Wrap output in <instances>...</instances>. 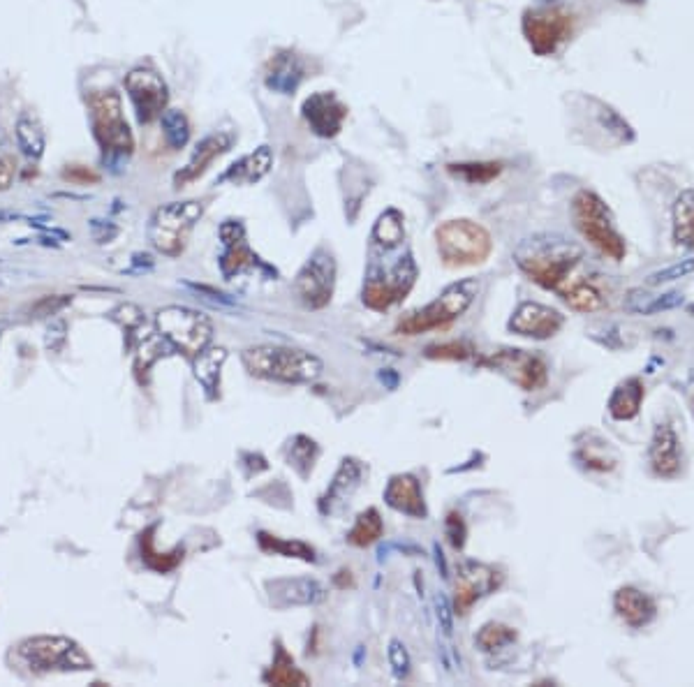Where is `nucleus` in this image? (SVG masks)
I'll return each mask as SVG.
<instances>
[{
  "mask_svg": "<svg viewBox=\"0 0 694 687\" xmlns=\"http://www.w3.org/2000/svg\"><path fill=\"white\" fill-rule=\"evenodd\" d=\"M516 639H519V632H516L514 627H509L505 623H496V620L486 623L475 637L477 646L482 648L484 653H496V650L500 648L512 646Z\"/></svg>",
  "mask_w": 694,
  "mask_h": 687,
  "instance_id": "nucleus-40",
  "label": "nucleus"
},
{
  "mask_svg": "<svg viewBox=\"0 0 694 687\" xmlns=\"http://www.w3.org/2000/svg\"><path fill=\"white\" fill-rule=\"evenodd\" d=\"M19 653L35 671H86L93 669L88 657L79 644L68 637H35L26 639L19 646Z\"/></svg>",
  "mask_w": 694,
  "mask_h": 687,
  "instance_id": "nucleus-10",
  "label": "nucleus"
},
{
  "mask_svg": "<svg viewBox=\"0 0 694 687\" xmlns=\"http://www.w3.org/2000/svg\"><path fill=\"white\" fill-rule=\"evenodd\" d=\"M264 683L278 687H306L310 685V676H306L297 667V662L287 653L283 641H276V655H273L271 667L264 671Z\"/></svg>",
  "mask_w": 694,
  "mask_h": 687,
  "instance_id": "nucleus-30",
  "label": "nucleus"
},
{
  "mask_svg": "<svg viewBox=\"0 0 694 687\" xmlns=\"http://www.w3.org/2000/svg\"><path fill=\"white\" fill-rule=\"evenodd\" d=\"M317 456H320V447L315 445V440L306 438V435H297V438L292 440L290 452H287V463H290L301 477H308Z\"/></svg>",
  "mask_w": 694,
  "mask_h": 687,
  "instance_id": "nucleus-41",
  "label": "nucleus"
},
{
  "mask_svg": "<svg viewBox=\"0 0 694 687\" xmlns=\"http://www.w3.org/2000/svg\"><path fill=\"white\" fill-rule=\"evenodd\" d=\"M123 84L125 91H128L132 107H135L137 121L142 125L160 121V116L167 109L169 102V88L165 79L151 68H135L125 75Z\"/></svg>",
  "mask_w": 694,
  "mask_h": 687,
  "instance_id": "nucleus-14",
  "label": "nucleus"
},
{
  "mask_svg": "<svg viewBox=\"0 0 694 687\" xmlns=\"http://www.w3.org/2000/svg\"><path fill=\"white\" fill-rule=\"evenodd\" d=\"M61 176L65 181L75 183V186H91V183L100 181V174L93 172V169L86 165H68L61 172Z\"/></svg>",
  "mask_w": 694,
  "mask_h": 687,
  "instance_id": "nucleus-51",
  "label": "nucleus"
},
{
  "mask_svg": "<svg viewBox=\"0 0 694 687\" xmlns=\"http://www.w3.org/2000/svg\"><path fill=\"white\" fill-rule=\"evenodd\" d=\"M671 236L681 248L694 250V190H683L671 206Z\"/></svg>",
  "mask_w": 694,
  "mask_h": 687,
  "instance_id": "nucleus-31",
  "label": "nucleus"
},
{
  "mask_svg": "<svg viewBox=\"0 0 694 687\" xmlns=\"http://www.w3.org/2000/svg\"><path fill=\"white\" fill-rule=\"evenodd\" d=\"M153 533H155V526L144 530L142 539H139V546H142V560L146 563V567H151L153 572H160V574L176 570L183 560V546H176L172 553H158L153 549Z\"/></svg>",
  "mask_w": 694,
  "mask_h": 687,
  "instance_id": "nucleus-38",
  "label": "nucleus"
},
{
  "mask_svg": "<svg viewBox=\"0 0 694 687\" xmlns=\"http://www.w3.org/2000/svg\"><path fill=\"white\" fill-rule=\"evenodd\" d=\"M560 299L577 313H597L604 310L609 304L607 294L602 292V287L595 283L593 278H570L567 283L558 290Z\"/></svg>",
  "mask_w": 694,
  "mask_h": 687,
  "instance_id": "nucleus-27",
  "label": "nucleus"
},
{
  "mask_svg": "<svg viewBox=\"0 0 694 687\" xmlns=\"http://www.w3.org/2000/svg\"><path fill=\"white\" fill-rule=\"evenodd\" d=\"M294 294L310 310H322L331 304L336 287V260L327 248H317L294 278Z\"/></svg>",
  "mask_w": 694,
  "mask_h": 687,
  "instance_id": "nucleus-11",
  "label": "nucleus"
},
{
  "mask_svg": "<svg viewBox=\"0 0 694 687\" xmlns=\"http://www.w3.org/2000/svg\"><path fill=\"white\" fill-rule=\"evenodd\" d=\"M417 283V264L408 253L398 257V262L387 273H371L368 283L364 285V304L366 308L385 313L391 306L401 304L408 297L412 287Z\"/></svg>",
  "mask_w": 694,
  "mask_h": 687,
  "instance_id": "nucleus-12",
  "label": "nucleus"
},
{
  "mask_svg": "<svg viewBox=\"0 0 694 687\" xmlns=\"http://www.w3.org/2000/svg\"><path fill=\"white\" fill-rule=\"evenodd\" d=\"M361 475H364V468L357 458H343L341 468H338L334 482L329 484L327 493H324L320 500V512L322 514H334L338 507L345 505L347 500L352 498V493L359 489Z\"/></svg>",
  "mask_w": 694,
  "mask_h": 687,
  "instance_id": "nucleus-26",
  "label": "nucleus"
},
{
  "mask_svg": "<svg viewBox=\"0 0 694 687\" xmlns=\"http://www.w3.org/2000/svg\"><path fill=\"white\" fill-rule=\"evenodd\" d=\"M514 262L535 285L558 292L583 262V248L563 234H535L516 246Z\"/></svg>",
  "mask_w": 694,
  "mask_h": 687,
  "instance_id": "nucleus-1",
  "label": "nucleus"
},
{
  "mask_svg": "<svg viewBox=\"0 0 694 687\" xmlns=\"http://www.w3.org/2000/svg\"><path fill=\"white\" fill-rule=\"evenodd\" d=\"M646 398V387L639 378H627L616 384L611 391L607 410L616 421H632L641 412V403Z\"/></svg>",
  "mask_w": 694,
  "mask_h": 687,
  "instance_id": "nucleus-29",
  "label": "nucleus"
},
{
  "mask_svg": "<svg viewBox=\"0 0 694 687\" xmlns=\"http://www.w3.org/2000/svg\"><path fill=\"white\" fill-rule=\"evenodd\" d=\"M301 114H304V121L308 123V128L313 130L317 137L334 139L336 135H341L343 125H345L347 105L341 98H338L336 93L320 91V93H313L310 98L304 100Z\"/></svg>",
  "mask_w": 694,
  "mask_h": 687,
  "instance_id": "nucleus-17",
  "label": "nucleus"
},
{
  "mask_svg": "<svg viewBox=\"0 0 694 687\" xmlns=\"http://www.w3.org/2000/svg\"><path fill=\"white\" fill-rule=\"evenodd\" d=\"M267 588L273 607H313L327 597V590L315 579H276Z\"/></svg>",
  "mask_w": 694,
  "mask_h": 687,
  "instance_id": "nucleus-22",
  "label": "nucleus"
},
{
  "mask_svg": "<svg viewBox=\"0 0 694 687\" xmlns=\"http://www.w3.org/2000/svg\"><path fill=\"white\" fill-rule=\"evenodd\" d=\"M572 220L579 234L595 250L614 262H623L627 255V241L618 232L614 211L593 190H579L572 199Z\"/></svg>",
  "mask_w": 694,
  "mask_h": 687,
  "instance_id": "nucleus-3",
  "label": "nucleus"
},
{
  "mask_svg": "<svg viewBox=\"0 0 694 687\" xmlns=\"http://www.w3.org/2000/svg\"><path fill=\"white\" fill-rule=\"evenodd\" d=\"M155 327H158V334L165 336L174 350L183 352L190 359L206 350L213 336L209 317L183 306L162 308L155 315Z\"/></svg>",
  "mask_w": 694,
  "mask_h": 687,
  "instance_id": "nucleus-8",
  "label": "nucleus"
},
{
  "mask_svg": "<svg viewBox=\"0 0 694 687\" xmlns=\"http://www.w3.org/2000/svg\"><path fill=\"white\" fill-rule=\"evenodd\" d=\"M72 304V297L68 294H54V297H42L38 304L31 308V317L35 320H42V317L47 315H56L58 310H63L65 306Z\"/></svg>",
  "mask_w": 694,
  "mask_h": 687,
  "instance_id": "nucleus-48",
  "label": "nucleus"
},
{
  "mask_svg": "<svg viewBox=\"0 0 694 687\" xmlns=\"http://www.w3.org/2000/svg\"><path fill=\"white\" fill-rule=\"evenodd\" d=\"M14 174H17V165H14V160L7 158V155H0V192L10 190Z\"/></svg>",
  "mask_w": 694,
  "mask_h": 687,
  "instance_id": "nucleus-54",
  "label": "nucleus"
},
{
  "mask_svg": "<svg viewBox=\"0 0 694 687\" xmlns=\"http://www.w3.org/2000/svg\"><path fill=\"white\" fill-rule=\"evenodd\" d=\"M620 3H625V5H644L646 0H620Z\"/></svg>",
  "mask_w": 694,
  "mask_h": 687,
  "instance_id": "nucleus-58",
  "label": "nucleus"
},
{
  "mask_svg": "<svg viewBox=\"0 0 694 687\" xmlns=\"http://www.w3.org/2000/svg\"><path fill=\"white\" fill-rule=\"evenodd\" d=\"M447 172L468 186H486L502 174V162H449Z\"/></svg>",
  "mask_w": 694,
  "mask_h": 687,
  "instance_id": "nucleus-37",
  "label": "nucleus"
},
{
  "mask_svg": "<svg viewBox=\"0 0 694 687\" xmlns=\"http://www.w3.org/2000/svg\"><path fill=\"white\" fill-rule=\"evenodd\" d=\"M88 109H91L93 137L105 160L130 158L132 151H135V135H132L130 125L123 116L121 95L114 88L95 91L88 98Z\"/></svg>",
  "mask_w": 694,
  "mask_h": 687,
  "instance_id": "nucleus-4",
  "label": "nucleus"
},
{
  "mask_svg": "<svg viewBox=\"0 0 694 687\" xmlns=\"http://www.w3.org/2000/svg\"><path fill=\"white\" fill-rule=\"evenodd\" d=\"M651 299H653V294L646 292L644 287H632V290L625 294L623 308L627 310V313H632V315H646Z\"/></svg>",
  "mask_w": 694,
  "mask_h": 687,
  "instance_id": "nucleus-50",
  "label": "nucleus"
},
{
  "mask_svg": "<svg viewBox=\"0 0 694 687\" xmlns=\"http://www.w3.org/2000/svg\"><path fill=\"white\" fill-rule=\"evenodd\" d=\"M204 216V202H172L160 206L149 223V241L158 253L167 257H179L188 246L199 218Z\"/></svg>",
  "mask_w": 694,
  "mask_h": 687,
  "instance_id": "nucleus-7",
  "label": "nucleus"
},
{
  "mask_svg": "<svg viewBox=\"0 0 694 687\" xmlns=\"http://www.w3.org/2000/svg\"><path fill=\"white\" fill-rule=\"evenodd\" d=\"M445 535L449 539V544L454 546L456 551H461L465 546V537H468V528H465V521L459 512H449L445 519Z\"/></svg>",
  "mask_w": 694,
  "mask_h": 687,
  "instance_id": "nucleus-47",
  "label": "nucleus"
},
{
  "mask_svg": "<svg viewBox=\"0 0 694 687\" xmlns=\"http://www.w3.org/2000/svg\"><path fill=\"white\" fill-rule=\"evenodd\" d=\"M435 243H438L442 264L449 269H465L484 264L493 250L489 229L468 218L442 223L435 229Z\"/></svg>",
  "mask_w": 694,
  "mask_h": 687,
  "instance_id": "nucleus-5",
  "label": "nucleus"
},
{
  "mask_svg": "<svg viewBox=\"0 0 694 687\" xmlns=\"http://www.w3.org/2000/svg\"><path fill=\"white\" fill-rule=\"evenodd\" d=\"M334 586H336V588H341V590H345V588H354V576H352V572H350V570H341V572H338V574L334 576Z\"/></svg>",
  "mask_w": 694,
  "mask_h": 687,
  "instance_id": "nucleus-55",
  "label": "nucleus"
},
{
  "mask_svg": "<svg viewBox=\"0 0 694 687\" xmlns=\"http://www.w3.org/2000/svg\"><path fill=\"white\" fill-rule=\"evenodd\" d=\"M243 366L253 378L301 384L313 382L322 375V361L315 354L283 345H257L241 354Z\"/></svg>",
  "mask_w": 694,
  "mask_h": 687,
  "instance_id": "nucleus-2",
  "label": "nucleus"
},
{
  "mask_svg": "<svg viewBox=\"0 0 694 687\" xmlns=\"http://www.w3.org/2000/svg\"><path fill=\"white\" fill-rule=\"evenodd\" d=\"M257 544L264 553H273V556H285V558H297L304 563H315V549L299 539H280L269 533H257Z\"/></svg>",
  "mask_w": 694,
  "mask_h": 687,
  "instance_id": "nucleus-36",
  "label": "nucleus"
},
{
  "mask_svg": "<svg viewBox=\"0 0 694 687\" xmlns=\"http://www.w3.org/2000/svg\"><path fill=\"white\" fill-rule=\"evenodd\" d=\"M389 664L391 671H394V676L398 681H403V678H408L410 674V655L401 641H391L389 644Z\"/></svg>",
  "mask_w": 694,
  "mask_h": 687,
  "instance_id": "nucleus-46",
  "label": "nucleus"
},
{
  "mask_svg": "<svg viewBox=\"0 0 694 687\" xmlns=\"http://www.w3.org/2000/svg\"><path fill=\"white\" fill-rule=\"evenodd\" d=\"M112 320L121 324L125 331H137L144 324V313L135 304H123L114 310Z\"/></svg>",
  "mask_w": 694,
  "mask_h": 687,
  "instance_id": "nucleus-49",
  "label": "nucleus"
},
{
  "mask_svg": "<svg viewBox=\"0 0 694 687\" xmlns=\"http://www.w3.org/2000/svg\"><path fill=\"white\" fill-rule=\"evenodd\" d=\"M683 304V294L681 292H664L660 297H653L651 304H648L646 315L662 313V310H674Z\"/></svg>",
  "mask_w": 694,
  "mask_h": 687,
  "instance_id": "nucleus-52",
  "label": "nucleus"
},
{
  "mask_svg": "<svg viewBox=\"0 0 694 687\" xmlns=\"http://www.w3.org/2000/svg\"><path fill=\"white\" fill-rule=\"evenodd\" d=\"M167 350V338L165 336H160V334H151V336H144V343L142 347H139V354H137V364L135 368L137 371H149V368L153 366V361H158L162 354H165Z\"/></svg>",
  "mask_w": 694,
  "mask_h": 687,
  "instance_id": "nucleus-44",
  "label": "nucleus"
},
{
  "mask_svg": "<svg viewBox=\"0 0 694 687\" xmlns=\"http://www.w3.org/2000/svg\"><path fill=\"white\" fill-rule=\"evenodd\" d=\"M502 581H505V576L496 567L477 563V560H465L454 583V613L465 616L482 597L496 593Z\"/></svg>",
  "mask_w": 694,
  "mask_h": 687,
  "instance_id": "nucleus-15",
  "label": "nucleus"
},
{
  "mask_svg": "<svg viewBox=\"0 0 694 687\" xmlns=\"http://www.w3.org/2000/svg\"><path fill=\"white\" fill-rule=\"evenodd\" d=\"M227 359V352L223 347H206L193 357V368H195V378L202 382V387L209 391L213 396L216 394V389L220 387V371H223V364Z\"/></svg>",
  "mask_w": 694,
  "mask_h": 687,
  "instance_id": "nucleus-32",
  "label": "nucleus"
},
{
  "mask_svg": "<svg viewBox=\"0 0 694 687\" xmlns=\"http://www.w3.org/2000/svg\"><path fill=\"white\" fill-rule=\"evenodd\" d=\"M435 563H438V567H440V574H442V576H447V565H445V558H442V551L438 549V546H435Z\"/></svg>",
  "mask_w": 694,
  "mask_h": 687,
  "instance_id": "nucleus-57",
  "label": "nucleus"
},
{
  "mask_svg": "<svg viewBox=\"0 0 694 687\" xmlns=\"http://www.w3.org/2000/svg\"><path fill=\"white\" fill-rule=\"evenodd\" d=\"M162 135L172 151H181L190 142V121L181 109H165L160 116Z\"/></svg>",
  "mask_w": 694,
  "mask_h": 687,
  "instance_id": "nucleus-39",
  "label": "nucleus"
},
{
  "mask_svg": "<svg viewBox=\"0 0 694 687\" xmlns=\"http://www.w3.org/2000/svg\"><path fill=\"white\" fill-rule=\"evenodd\" d=\"M232 144H234V135H230V132H216V135H209L206 139H202V142L197 144V149L188 165L183 167L181 172L174 174V188L179 190V188L190 186V183H195L199 176L213 165V160L232 149Z\"/></svg>",
  "mask_w": 694,
  "mask_h": 687,
  "instance_id": "nucleus-21",
  "label": "nucleus"
},
{
  "mask_svg": "<svg viewBox=\"0 0 694 687\" xmlns=\"http://www.w3.org/2000/svg\"><path fill=\"white\" fill-rule=\"evenodd\" d=\"M373 246L382 250H394L405 241V218L398 209H387L373 227Z\"/></svg>",
  "mask_w": 694,
  "mask_h": 687,
  "instance_id": "nucleus-33",
  "label": "nucleus"
},
{
  "mask_svg": "<svg viewBox=\"0 0 694 687\" xmlns=\"http://www.w3.org/2000/svg\"><path fill=\"white\" fill-rule=\"evenodd\" d=\"M304 79L306 61L292 49H283L276 56H271L267 70H264V86L280 95H292Z\"/></svg>",
  "mask_w": 694,
  "mask_h": 687,
  "instance_id": "nucleus-20",
  "label": "nucleus"
},
{
  "mask_svg": "<svg viewBox=\"0 0 694 687\" xmlns=\"http://www.w3.org/2000/svg\"><path fill=\"white\" fill-rule=\"evenodd\" d=\"M565 315L556 308L537 304V301H523L509 317L507 329L516 336L533 338V341H549L563 329Z\"/></svg>",
  "mask_w": 694,
  "mask_h": 687,
  "instance_id": "nucleus-16",
  "label": "nucleus"
},
{
  "mask_svg": "<svg viewBox=\"0 0 694 687\" xmlns=\"http://www.w3.org/2000/svg\"><path fill=\"white\" fill-rule=\"evenodd\" d=\"M382 533H385V521H382L378 509L368 507L357 516L352 530L347 533V544L357 546V549H366V546L378 542Z\"/></svg>",
  "mask_w": 694,
  "mask_h": 687,
  "instance_id": "nucleus-34",
  "label": "nucleus"
},
{
  "mask_svg": "<svg viewBox=\"0 0 694 687\" xmlns=\"http://www.w3.org/2000/svg\"><path fill=\"white\" fill-rule=\"evenodd\" d=\"M597 105H600L597 121H600V125L609 132V135H614L618 139V144H632L634 139H637V132H634L632 125L627 123L614 107L602 105V102H597Z\"/></svg>",
  "mask_w": 694,
  "mask_h": 687,
  "instance_id": "nucleus-42",
  "label": "nucleus"
},
{
  "mask_svg": "<svg viewBox=\"0 0 694 687\" xmlns=\"http://www.w3.org/2000/svg\"><path fill=\"white\" fill-rule=\"evenodd\" d=\"M479 364L505 375L509 382H514L523 391H540L549 382L546 361L533 352L519 350V347H505V350L493 352L491 357L482 359Z\"/></svg>",
  "mask_w": 694,
  "mask_h": 687,
  "instance_id": "nucleus-13",
  "label": "nucleus"
},
{
  "mask_svg": "<svg viewBox=\"0 0 694 687\" xmlns=\"http://www.w3.org/2000/svg\"><path fill=\"white\" fill-rule=\"evenodd\" d=\"M475 354V347L463 341H447L438 345H428L424 357L433 361H468Z\"/></svg>",
  "mask_w": 694,
  "mask_h": 687,
  "instance_id": "nucleus-43",
  "label": "nucleus"
},
{
  "mask_svg": "<svg viewBox=\"0 0 694 687\" xmlns=\"http://www.w3.org/2000/svg\"><path fill=\"white\" fill-rule=\"evenodd\" d=\"M648 463L657 477L674 479L681 475L683 458H681V442L678 435L669 424H657L648 447Z\"/></svg>",
  "mask_w": 694,
  "mask_h": 687,
  "instance_id": "nucleus-19",
  "label": "nucleus"
},
{
  "mask_svg": "<svg viewBox=\"0 0 694 687\" xmlns=\"http://www.w3.org/2000/svg\"><path fill=\"white\" fill-rule=\"evenodd\" d=\"M479 292V283L475 278L461 280V283L449 285L438 299L424 306L422 310L405 315L396 324L398 336H422L426 331L445 329L449 324L459 320V317L472 306Z\"/></svg>",
  "mask_w": 694,
  "mask_h": 687,
  "instance_id": "nucleus-6",
  "label": "nucleus"
},
{
  "mask_svg": "<svg viewBox=\"0 0 694 687\" xmlns=\"http://www.w3.org/2000/svg\"><path fill=\"white\" fill-rule=\"evenodd\" d=\"M380 380H382V382H389V387L394 389L396 384H398V375H396L394 371H391V368H387V371H382V373H380Z\"/></svg>",
  "mask_w": 694,
  "mask_h": 687,
  "instance_id": "nucleus-56",
  "label": "nucleus"
},
{
  "mask_svg": "<svg viewBox=\"0 0 694 687\" xmlns=\"http://www.w3.org/2000/svg\"><path fill=\"white\" fill-rule=\"evenodd\" d=\"M271 167H273L271 149L269 146H260L255 153H250L239 162H234V165L220 176V181H232L234 186H255L257 181H262L264 176L271 172Z\"/></svg>",
  "mask_w": 694,
  "mask_h": 687,
  "instance_id": "nucleus-28",
  "label": "nucleus"
},
{
  "mask_svg": "<svg viewBox=\"0 0 694 687\" xmlns=\"http://www.w3.org/2000/svg\"><path fill=\"white\" fill-rule=\"evenodd\" d=\"M385 502L394 509V512H401L405 516H410V519H426L428 516L422 484H419V479L415 475L391 477L385 489Z\"/></svg>",
  "mask_w": 694,
  "mask_h": 687,
  "instance_id": "nucleus-23",
  "label": "nucleus"
},
{
  "mask_svg": "<svg viewBox=\"0 0 694 687\" xmlns=\"http://www.w3.org/2000/svg\"><path fill=\"white\" fill-rule=\"evenodd\" d=\"M521 31L535 56H553L570 40L574 31V17L560 7H535L526 10L521 19Z\"/></svg>",
  "mask_w": 694,
  "mask_h": 687,
  "instance_id": "nucleus-9",
  "label": "nucleus"
},
{
  "mask_svg": "<svg viewBox=\"0 0 694 687\" xmlns=\"http://www.w3.org/2000/svg\"><path fill=\"white\" fill-rule=\"evenodd\" d=\"M435 607H438V618H440V625H442V632L445 634H452V625H454V613H452V607H449V600L445 595H438L435 597Z\"/></svg>",
  "mask_w": 694,
  "mask_h": 687,
  "instance_id": "nucleus-53",
  "label": "nucleus"
},
{
  "mask_svg": "<svg viewBox=\"0 0 694 687\" xmlns=\"http://www.w3.org/2000/svg\"><path fill=\"white\" fill-rule=\"evenodd\" d=\"M574 458L583 465L586 470L593 472H611L618 468L620 456L618 449L611 445L607 438H602L600 433L588 431L577 440V449H574Z\"/></svg>",
  "mask_w": 694,
  "mask_h": 687,
  "instance_id": "nucleus-25",
  "label": "nucleus"
},
{
  "mask_svg": "<svg viewBox=\"0 0 694 687\" xmlns=\"http://www.w3.org/2000/svg\"><path fill=\"white\" fill-rule=\"evenodd\" d=\"M692 271H694V257H685V260L671 264V267H667V269H660V271L651 273V276L646 278V285L657 287V285H664V283H674V280H678V278L690 276Z\"/></svg>",
  "mask_w": 694,
  "mask_h": 687,
  "instance_id": "nucleus-45",
  "label": "nucleus"
},
{
  "mask_svg": "<svg viewBox=\"0 0 694 687\" xmlns=\"http://www.w3.org/2000/svg\"><path fill=\"white\" fill-rule=\"evenodd\" d=\"M14 135H17V144L26 158H31V160L42 158L44 146H47V137H44V128H42V123L38 121V118L28 116V114L19 116Z\"/></svg>",
  "mask_w": 694,
  "mask_h": 687,
  "instance_id": "nucleus-35",
  "label": "nucleus"
},
{
  "mask_svg": "<svg viewBox=\"0 0 694 687\" xmlns=\"http://www.w3.org/2000/svg\"><path fill=\"white\" fill-rule=\"evenodd\" d=\"M220 239L225 243V255L220 257V269H223V276L227 280L253 267H264L253 250L248 248L246 229H243L239 220H227V223H223V227H220Z\"/></svg>",
  "mask_w": 694,
  "mask_h": 687,
  "instance_id": "nucleus-18",
  "label": "nucleus"
},
{
  "mask_svg": "<svg viewBox=\"0 0 694 687\" xmlns=\"http://www.w3.org/2000/svg\"><path fill=\"white\" fill-rule=\"evenodd\" d=\"M614 609L620 620H625V625L641 630V627L651 625L657 616V604L651 595H646L644 590L637 586H623L616 590L614 595Z\"/></svg>",
  "mask_w": 694,
  "mask_h": 687,
  "instance_id": "nucleus-24",
  "label": "nucleus"
}]
</instances>
